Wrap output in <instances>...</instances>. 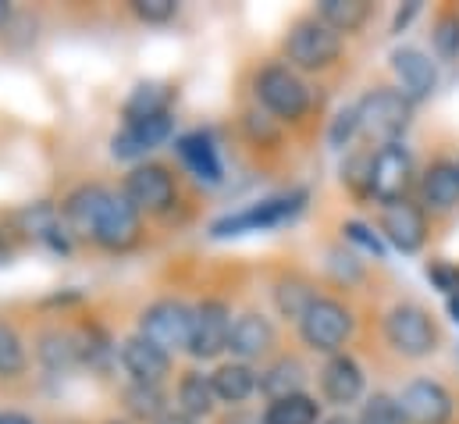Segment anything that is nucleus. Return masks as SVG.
Wrapping results in <instances>:
<instances>
[{
    "instance_id": "nucleus-1",
    "label": "nucleus",
    "mask_w": 459,
    "mask_h": 424,
    "mask_svg": "<svg viewBox=\"0 0 459 424\" xmlns=\"http://www.w3.org/2000/svg\"><path fill=\"white\" fill-rule=\"evenodd\" d=\"M410 118H413V101L392 86H377V90L363 93L356 104L359 136L377 146L399 143V136L410 128Z\"/></svg>"
},
{
    "instance_id": "nucleus-2",
    "label": "nucleus",
    "mask_w": 459,
    "mask_h": 424,
    "mask_svg": "<svg viewBox=\"0 0 459 424\" xmlns=\"http://www.w3.org/2000/svg\"><path fill=\"white\" fill-rule=\"evenodd\" d=\"M342 57V36L317 14L299 18L285 36V61L299 72H325Z\"/></svg>"
},
{
    "instance_id": "nucleus-3",
    "label": "nucleus",
    "mask_w": 459,
    "mask_h": 424,
    "mask_svg": "<svg viewBox=\"0 0 459 424\" xmlns=\"http://www.w3.org/2000/svg\"><path fill=\"white\" fill-rule=\"evenodd\" d=\"M385 339L399 357L424 360L438 349L442 331L431 318V311H424L420 304H395L385 314Z\"/></svg>"
},
{
    "instance_id": "nucleus-4",
    "label": "nucleus",
    "mask_w": 459,
    "mask_h": 424,
    "mask_svg": "<svg viewBox=\"0 0 459 424\" xmlns=\"http://www.w3.org/2000/svg\"><path fill=\"white\" fill-rule=\"evenodd\" d=\"M352 331H356L352 311L332 296H317L310 304V311L299 318V339L314 353H325V357L345 353V342L352 339Z\"/></svg>"
},
{
    "instance_id": "nucleus-5",
    "label": "nucleus",
    "mask_w": 459,
    "mask_h": 424,
    "mask_svg": "<svg viewBox=\"0 0 459 424\" xmlns=\"http://www.w3.org/2000/svg\"><path fill=\"white\" fill-rule=\"evenodd\" d=\"M417 186V164L413 154L403 143H388L370 150V175H367V193L385 208L395 200H406V193Z\"/></svg>"
},
{
    "instance_id": "nucleus-6",
    "label": "nucleus",
    "mask_w": 459,
    "mask_h": 424,
    "mask_svg": "<svg viewBox=\"0 0 459 424\" xmlns=\"http://www.w3.org/2000/svg\"><path fill=\"white\" fill-rule=\"evenodd\" d=\"M253 90H256V101L264 104V110L274 114L278 121H299L310 110V86L289 65H267V68H260Z\"/></svg>"
},
{
    "instance_id": "nucleus-7",
    "label": "nucleus",
    "mask_w": 459,
    "mask_h": 424,
    "mask_svg": "<svg viewBox=\"0 0 459 424\" xmlns=\"http://www.w3.org/2000/svg\"><path fill=\"white\" fill-rule=\"evenodd\" d=\"M189 328H193V307H186L182 300H157L139 314V335L160 346L164 353L186 349Z\"/></svg>"
},
{
    "instance_id": "nucleus-8",
    "label": "nucleus",
    "mask_w": 459,
    "mask_h": 424,
    "mask_svg": "<svg viewBox=\"0 0 459 424\" xmlns=\"http://www.w3.org/2000/svg\"><path fill=\"white\" fill-rule=\"evenodd\" d=\"M125 200L139 214H164L171 211L178 190H175V175L164 164H135L125 175Z\"/></svg>"
},
{
    "instance_id": "nucleus-9",
    "label": "nucleus",
    "mask_w": 459,
    "mask_h": 424,
    "mask_svg": "<svg viewBox=\"0 0 459 424\" xmlns=\"http://www.w3.org/2000/svg\"><path fill=\"white\" fill-rule=\"evenodd\" d=\"M90 239L104 250H128L139 243V211L125 200V193H104L97 217H93V232Z\"/></svg>"
},
{
    "instance_id": "nucleus-10",
    "label": "nucleus",
    "mask_w": 459,
    "mask_h": 424,
    "mask_svg": "<svg viewBox=\"0 0 459 424\" xmlns=\"http://www.w3.org/2000/svg\"><path fill=\"white\" fill-rule=\"evenodd\" d=\"M231 311L225 300H204L200 307H193V328H189V346L186 353H193L196 360H214L229 349L231 339Z\"/></svg>"
},
{
    "instance_id": "nucleus-11",
    "label": "nucleus",
    "mask_w": 459,
    "mask_h": 424,
    "mask_svg": "<svg viewBox=\"0 0 459 424\" xmlns=\"http://www.w3.org/2000/svg\"><path fill=\"white\" fill-rule=\"evenodd\" d=\"M303 200H307V193H285V197L260 200V204H253V208H246V211L229 214V217L214 221L211 232H214V235H242V232L274 228V225H281V221H289V217H296V214L303 211Z\"/></svg>"
},
{
    "instance_id": "nucleus-12",
    "label": "nucleus",
    "mask_w": 459,
    "mask_h": 424,
    "mask_svg": "<svg viewBox=\"0 0 459 424\" xmlns=\"http://www.w3.org/2000/svg\"><path fill=\"white\" fill-rule=\"evenodd\" d=\"M395 400L410 424H449L456 414L453 393L435 378H413Z\"/></svg>"
},
{
    "instance_id": "nucleus-13",
    "label": "nucleus",
    "mask_w": 459,
    "mask_h": 424,
    "mask_svg": "<svg viewBox=\"0 0 459 424\" xmlns=\"http://www.w3.org/2000/svg\"><path fill=\"white\" fill-rule=\"evenodd\" d=\"M381 239L392 243L399 253H417L428 243V211L413 200H395L385 204L381 217H377Z\"/></svg>"
},
{
    "instance_id": "nucleus-14",
    "label": "nucleus",
    "mask_w": 459,
    "mask_h": 424,
    "mask_svg": "<svg viewBox=\"0 0 459 424\" xmlns=\"http://www.w3.org/2000/svg\"><path fill=\"white\" fill-rule=\"evenodd\" d=\"M392 72L399 79V93H406L410 101H428L435 93V86H438L435 61L417 47H399L392 54Z\"/></svg>"
},
{
    "instance_id": "nucleus-15",
    "label": "nucleus",
    "mask_w": 459,
    "mask_h": 424,
    "mask_svg": "<svg viewBox=\"0 0 459 424\" xmlns=\"http://www.w3.org/2000/svg\"><path fill=\"white\" fill-rule=\"evenodd\" d=\"M121 367L139 385H160L168 378V371H171V353H164L160 346H153L150 339H143L135 331V335H128L121 342Z\"/></svg>"
},
{
    "instance_id": "nucleus-16",
    "label": "nucleus",
    "mask_w": 459,
    "mask_h": 424,
    "mask_svg": "<svg viewBox=\"0 0 459 424\" xmlns=\"http://www.w3.org/2000/svg\"><path fill=\"white\" fill-rule=\"evenodd\" d=\"M363 367L349 357V353H335L325 360L321 367V396L332 403V407H349L363 396Z\"/></svg>"
},
{
    "instance_id": "nucleus-17",
    "label": "nucleus",
    "mask_w": 459,
    "mask_h": 424,
    "mask_svg": "<svg viewBox=\"0 0 459 424\" xmlns=\"http://www.w3.org/2000/svg\"><path fill=\"white\" fill-rule=\"evenodd\" d=\"M274 342H278L274 324H271V318H264V314H256V311L238 314L235 324H231L229 349H231V357H235V360H242V364L267 357V353L274 349Z\"/></svg>"
},
{
    "instance_id": "nucleus-18",
    "label": "nucleus",
    "mask_w": 459,
    "mask_h": 424,
    "mask_svg": "<svg viewBox=\"0 0 459 424\" xmlns=\"http://www.w3.org/2000/svg\"><path fill=\"white\" fill-rule=\"evenodd\" d=\"M417 193H420V208L431 214H449L459 208V172L453 161H435L431 168H424V175L417 179Z\"/></svg>"
},
{
    "instance_id": "nucleus-19",
    "label": "nucleus",
    "mask_w": 459,
    "mask_h": 424,
    "mask_svg": "<svg viewBox=\"0 0 459 424\" xmlns=\"http://www.w3.org/2000/svg\"><path fill=\"white\" fill-rule=\"evenodd\" d=\"M171 128H175L171 114H157V118H143V121H125L121 132L115 136V157H143V154L157 150L171 136Z\"/></svg>"
},
{
    "instance_id": "nucleus-20",
    "label": "nucleus",
    "mask_w": 459,
    "mask_h": 424,
    "mask_svg": "<svg viewBox=\"0 0 459 424\" xmlns=\"http://www.w3.org/2000/svg\"><path fill=\"white\" fill-rule=\"evenodd\" d=\"M175 150H178L182 164H186L200 182H207V186H218V182H221V161H218V150H214L211 136L189 132V136L178 139Z\"/></svg>"
},
{
    "instance_id": "nucleus-21",
    "label": "nucleus",
    "mask_w": 459,
    "mask_h": 424,
    "mask_svg": "<svg viewBox=\"0 0 459 424\" xmlns=\"http://www.w3.org/2000/svg\"><path fill=\"white\" fill-rule=\"evenodd\" d=\"M211 385H214V396L221 403H246L256 389H260V375L242 364V360H231V364H221L214 375H211Z\"/></svg>"
},
{
    "instance_id": "nucleus-22",
    "label": "nucleus",
    "mask_w": 459,
    "mask_h": 424,
    "mask_svg": "<svg viewBox=\"0 0 459 424\" xmlns=\"http://www.w3.org/2000/svg\"><path fill=\"white\" fill-rule=\"evenodd\" d=\"M303 382H307V367H303L296 357H278L267 371H260V393H264L271 403L303 393Z\"/></svg>"
},
{
    "instance_id": "nucleus-23",
    "label": "nucleus",
    "mask_w": 459,
    "mask_h": 424,
    "mask_svg": "<svg viewBox=\"0 0 459 424\" xmlns=\"http://www.w3.org/2000/svg\"><path fill=\"white\" fill-rule=\"evenodd\" d=\"M175 396H178V411H182L186 418H193V421L214 414V407H218L211 375H204V371H186L182 382H178V393H175Z\"/></svg>"
},
{
    "instance_id": "nucleus-24",
    "label": "nucleus",
    "mask_w": 459,
    "mask_h": 424,
    "mask_svg": "<svg viewBox=\"0 0 459 424\" xmlns=\"http://www.w3.org/2000/svg\"><path fill=\"white\" fill-rule=\"evenodd\" d=\"M104 193H108L104 186H82V190H75V193L65 200L61 217H65V228H68L72 235L90 239V232H93V217H97V208H100Z\"/></svg>"
},
{
    "instance_id": "nucleus-25",
    "label": "nucleus",
    "mask_w": 459,
    "mask_h": 424,
    "mask_svg": "<svg viewBox=\"0 0 459 424\" xmlns=\"http://www.w3.org/2000/svg\"><path fill=\"white\" fill-rule=\"evenodd\" d=\"M264 424H321V403L307 393L274 400L264 411Z\"/></svg>"
},
{
    "instance_id": "nucleus-26",
    "label": "nucleus",
    "mask_w": 459,
    "mask_h": 424,
    "mask_svg": "<svg viewBox=\"0 0 459 424\" xmlns=\"http://www.w3.org/2000/svg\"><path fill=\"white\" fill-rule=\"evenodd\" d=\"M317 18L325 25H332L339 36L342 32H359L370 18V4L367 0H321L317 4Z\"/></svg>"
},
{
    "instance_id": "nucleus-27",
    "label": "nucleus",
    "mask_w": 459,
    "mask_h": 424,
    "mask_svg": "<svg viewBox=\"0 0 459 424\" xmlns=\"http://www.w3.org/2000/svg\"><path fill=\"white\" fill-rule=\"evenodd\" d=\"M171 86L164 83H143L132 90V97L125 101V121H143V118H157V114H171Z\"/></svg>"
},
{
    "instance_id": "nucleus-28",
    "label": "nucleus",
    "mask_w": 459,
    "mask_h": 424,
    "mask_svg": "<svg viewBox=\"0 0 459 424\" xmlns=\"http://www.w3.org/2000/svg\"><path fill=\"white\" fill-rule=\"evenodd\" d=\"M314 300H317L314 286H310L307 278H299V275H285V278L274 286V307L281 311V318H292L296 324L310 311Z\"/></svg>"
},
{
    "instance_id": "nucleus-29",
    "label": "nucleus",
    "mask_w": 459,
    "mask_h": 424,
    "mask_svg": "<svg viewBox=\"0 0 459 424\" xmlns=\"http://www.w3.org/2000/svg\"><path fill=\"white\" fill-rule=\"evenodd\" d=\"M125 411L132 414V418H139V421H157V418H164L168 411H164V389L160 385H139V382H132L128 389H125Z\"/></svg>"
},
{
    "instance_id": "nucleus-30",
    "label": "nucleus",
    "mask_w": 459,
    "mask_h": 424,
    "mask_svg": "<svg viewBox=\"0 0 459 424\" xmlns=\"http://www.w3.org/2000/svg\"><path fill=\"white\" fill-rule=\"evenodd\" d=\"M39 357H43V364H50V367H72V364L82 357V346H79V339L68 335V331H47V335L39 339Z\"/></svg>"
},
{
    "instance_id": "nucleus-31",
    "label": "nucleus",
    "mask_w": 459,
    "mask_h": 424,
    "mask_svg": "<svg viewBox=\"0 0 459 424\" xmlns=\"http://www.w3.org/2000/svg\"><path fill=\"white\" fill-rule=\"evenodd\" d=\"M356 424H410V421H406V414H403V407H399L395 396L374 393V396H367V403L359 407Z\"/></svg>"
},
{
    "instance_id": "nucleus-32",
    "label": "nucleus",
    "mask_w": 459,
    "mask_h": 424,
    "mask_svg": "<svg viewBox=\"0 0 459 424\" xmlns=\"http://www.w3.org/2000/svg\"><path fill=\"white\" fill-rule=\"evenodd\" d=\"M431 43H435V54H438L442 61H456L459 57V11H442V14L435 18Z\"/></svg>"
},
{
    "instance_id": "nucleus-33",
    "label": "nucleus",
    "mask_w": 459,
    "mask_h": 424,
    "mask_svg": "<svg viewBox=\"0 0 459 424\" xmlns=\"http://www.w3.org/2000/svg\"><path fill=\"white\" fill-rule=\"evenodd\" d=\"M25 342H22V335L11 328V324H4L0 321V375L4 378H14V375H22L25 371Z\"/></svg>"
},
{
    "instance_id": "nucleus-34",
    "label": "nucleus",
    "mask_w": 459,
    "mask_h": 424,
    "mask_svg": "<svg viewBox=\"0 0 459 424\" xmlns=\"http://www.w3.org/2000/svg\"><path fill=\"white\" fill-rule=\"evenodd\" d=\"M132 11H135V18H143L150 25H164L178 14V4L175 0H132Z\"/></svg>"
},
{
    "instance_id": "nucleus-35",
    "label": "nucleus",
    "mask_w": 459,
    "mask_h": 424,
    "mask_svg": "<svg viewBox=\"0 0 459 424\" xmlns=\"http://www.w3.org/2000/svg\"><path fill=\"white\" fill-rule=\"evenodd\" d=\"M342 232H345V239H352L356 246H363V250H367V253H374L377 261L385 257V243H381V235H377L374 228H367L363 221H345Z\"/></svg>"
},
{
    "instance_id": "nucleus-36",
    "label": "nucleus",
    "mask_w": 459,
    "mask_h": 424,
    "mask_svg": "<svg viewBox=\"0 0 459 424\" xmlns=\"http://www.w3.org/2000/svg\"><path fill=\"white\" fill-rule=\"evenodd\" d=\"M359 132V121H356V107H345L335 114V121H332V132H328V143L335 146V150H342L349 146V139Z\"/></svg>"
},
{
    "instance_id": "nucleus-37",
    "label": "nucleus",
    "mask_w": 459,
    "mask_h": 424,
    "mask_svg": "<svg viewBox=\"0 0 459 424\" xmlns=\"http://www.w3.org/2000/svg\"><path fill=\"white\" fill-rule=\"evenodd\" d=\"M428 278H431V286H435L438 293H446V296H456L459 293V268L456 264L431 261V264H428Z\"/></svg>"
},
{
    "instance_id": "nucleus-38",
    "label": "nucleus",
    "mask_w": 459,
    "mask_h": 424,
    "mask_svg": "<svg viewBox=\"0 0 459 424\" xmlns=\"http://www.w3.org/2000/svg\"><path fill=\"white\" fill-rule=\"evenodd\" d=\"M417 11H420V4H417V0H413V4H406V11H399V14H395V25H392V32H403Z\"/></svg>"
},
{
    "instance_id": "nucleus-39",
    "label": "nucleus",
    "mask_w": 459,
    "mask_h": 424,
    "mask_svg": "<svg viewBox=\"0 0 459 424\" xmlns=\"http://www.w3.org/2000/svg\"><path fill=\"white\" fill-rule=\"evenodd\" d=\"M153 424H200V421H193V418H186L182 411H168L164 418H157Z\"/></svg>"
},
{
    "instance_id": "nucleus-40",
    "label": "nucleus",
    "mask_w": 459,
    "mask_h": 424,
    "mask_svg": "<svg viewBox=\"0 0 459 424\" xmlns=\"http://www.w3.org/2000/svg\"><path fill=\"white\" fill-rule=\"evenodd\" d=\"M0 424H36L25 414H14V411H0Z\"/></svg>"
},
{
    "instance_id": "nucleus-41",
    "label": "nucleus",
    "mask_w": 459,
    "mask_h": 424,
    "mask_svg": "<svg viewBox=\"0 0 459 424\" xmlns=\"http://www.w3.org/2000/svg\"><path fill=\"white\" fill-rule=\"evenodd\" d=\"M449 318L459 324V293H456V296H449Z\"/></svg>"
},
{
    "instance_id": "nucleus-42",
    "label": "nucleus",
    "mask_w": 459,
    "mask_h": 424,
    "mask_svg": "<svg viewBox=\"0 0 459 424\" xmlns=\"http://www.w3.org/2000/svg\"><path fill=\"white\" fill-rule=\"evenodd\" d=\"M7 18H11V7H7V4H4V0H0V29H4V25H7Z\"/></svg>"
},
{
    "instance_id": "nucleus-43",
    "label": "nucleus",
    "mask_w": 459,
    "mask_h": 424,
    "mask_svg": "<svg viewBox=\"0 0 459 424\" xmlns=\"http://www.w3.org/2000/svg\"><path fill=\"white\" fill-rule=\"evenodd\" d=\"M321 424H356V421H349L345 414H335V418H325V421H321Z\"/></svg>"
},
{
    "instance_id": "nucleus-44",
    "label": "nucleus",
    "mask_w": 459,
    "mask_h": 424,
    "mask_svg": "<svg viewBox=\"0 0 459 424\" xmlns=\"http://www.w3.org/2000/svg\"><path fill=\"white\" fill-rule=\"evenodd\" d=\"M111 424H128V421H111Z\"/></svg>"
},
{
    "instance_id": "nucleus-45",
    "label": "nucleus",
    "mask_w": 459,
    "mask_h": 424,
    "mask_svg": "<svg viewBox=\"0 0 459 424\" xmlns=\"http://www.w3.org/2000/svg\"><path fill=\"white\" fill-rule=\"evenodd\" d=\"M456 172H459V161H456Z\"/></svg>"
}]
</instances>
